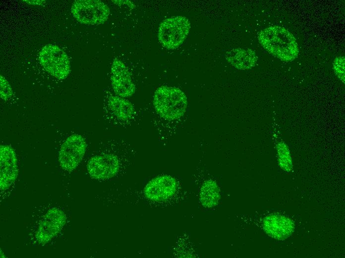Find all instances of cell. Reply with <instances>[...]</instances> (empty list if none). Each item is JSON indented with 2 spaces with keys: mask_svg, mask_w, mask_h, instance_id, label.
<instances>
[{
  "mask_svg": "<svg viewBox=\"0 0 345 258\" xmlns=\"http://www.w3.org/2000/svg\"><path fill=\"white\" fill-rule=\"evenodd\" d=\"M258 38L266 50L283 61H292L297 57L299 49L296 40L283 27H267L259 33Z\"/></svg>",
  "mask_w": 345,
  "mask_h": 258,
  "instance_id": "obj_1",
  "label": "cell"
},
{
  "mask_svg": "<svg viewBox=\"0 0 345 258\" xmlns=\"http://www.w3.org/2000/svg\"><path fill=\"white\" fill-rule=\"evenodd\" d=\"M153 104L157 113L169 121L177 120L186 112L187 100L185 94L179 88L162 86L155 91Z\"/></svg>",
  "mask_w": 345,
  "mask_h": 258,
  "instance_id": "obj_2",
  "label": "cell"
},
{
  "mask_svg": "<svg viewBox=\"0 0 345 258\" xmlns=\"http://www.w3.org/2000/svg\"><path fill=\"white\" fill-rule=\"evenodd\" d=\"M190 28L188 19L182 16H173L163 20L158 31L160 43L168 49L178 47L185 39Z\"/></svg>",
  "mask_w": 345,
  "mask_h": 258,
  "instance_id": "obj_3",
  "label": "cell"
},
{
  "mask_svg": "<svg viewBox=\"0 0 345 258\" xmlns=\"http://www.w3.org/2000/svg\"><path fill=\"white\" fill-rule=\"evenodd\" d=\"M39 60L44 69L53 76L65 79L70 72V64L66 53L56 45L47 44L39 52Z\"/></svg>",
  "mask_w": 345,
  "mask_h": 258,
  "instance_id": "obj_4",
  "label": "cell"
},
{
  "mask_svg": "<svg viewBox=\"0 0 345 258\" xmlns=\"http://www.w3.org/2000/svg\"><path fill=\"white\" fill-rule=\"evenodd\" d=\"M74 17L80 23L87 25H98L108 18L110 9L103 2L97 0H78L71 8Z\"/></svg>",
  "mask_w": 345,
  "mask_h": 258,
  "instance_id": "obj_5",
  "label": "cell"
},
{
  "mask_svg": "<svg viewBox=\"0 0 345 258\" xmlns=\"http://www.w3.org/2000/svg\"><path fill=\"white\" fill-rule=\"evenodd\" d=\"M87 144L80 134L69 136L61 145L59 152L58 160L61 168L67 171L74 170L82 160Z\"/></svg>",
  "mask_w": 345,
  "mask_h": 258,
  "instance_id": "obj_6",
  "label": "cell"
},
{
  "mask_svg": "<svg viewBox=\"0 0 345 258\" xmlns=\"http://www.w3.org/2000/svg\"><path fill=\"white\" fill-rule=\"evenodd\" d=\"M66 221V215L61 210L53 208L44 216L36 234L38 242L48 243L60 232Z\"/></svg>",
  "mask_w": 345,
  "mask_h": 258,
  "instance_id": "obj_7",
  "label": "cell"
},
{
  "mask_svg": "<svg viewBox=\"0 0 345 258\" xmlns=\"http://www.w3.org/2000/svg\"><path fill=\"white\" fill-rule=\"evenodd\" d=\"M87 168L92 178L97 180L107 179L117 173L119 161L117 156L112 154L96 155L89 160Z\"/></svg>",
  "mask_w": 345,
  "mask_h": 258,
  "instance_id": "obj_8",
  "label": "cell"
},
{
  "mask_svg": "<svg viewBox=\"0 0 345 258\" xmlns=\"http://www.w3.org/2000/svg\"><path fill=\"white\" fill-rule=\"evenodd\" d=\"M0 188L5 190L15 182L18 172L16 155L10 146H0Z\"/></svg>",
  "mask_w": 345,
  "mask_h": 258,
  "instance_id": "obj_9",
  "label": "cell"
},
{
  "mask_svg": "<svg viewBox=\"0 0 345 258\" xmlns=\"http://www.w3.org/2000/svg\"><path fill=\"white\" fill-rule=\"evenodd\" d=\"M112 86L115 93L121 97H128L135 92V86L130 72L120 60L115 59L111 68Z\"/></svg>",
  "mask_w": 345,
  "mask_h": 258,
  "instance_id": "obj_10",
  "label": "cell"
},
{
  "mask_svg": "<svg viewBox=\"0 0 345 258\" xmlns=\"http://www.w3.org/2000/svg\"><path fill=\"white\" fill-rule=\"evenodd\" d=\"M177 183L168 175L158 176L150 181L144 188V194L150 200L163 201L172 196L176 192Z\"/></svg>",
  "mask_w": 345,
  "mask_h": 258,
  "instance_id": "obj_11",
  "label": "cell"
},
{
  "mask_svg": "<svg viewBox=\"0 0 345 258\" xmlns=\"http://www.w3.org/2000/svg\"><path fill=\"white\" fill-rule=\"evenodd\" d=\"M263 227L265 232L277 240H284L293 231L294 225L288 218L284 216L272 214L266 216L263 221Z\"/></svg>",
  "mask_w": 345,
  "mask_h": 258,
  "instance_id": "obj_12",
  "label": "cell"
},
{
  "mask_svg": "<svg viewBox=\"0 0 345 258\" xmlns=\"http://www.w3.org/2000/svg\"><path fill=\"white\" fill-rule=\"evenodd\" d=\"M108 107L118 124L125 125L131 122L135 111L132 103L117 96H113L108 100Z\"/></svg>",
  "mask_w": 345,
  "mask_h": 258,
  "instance_id": "obj_13",
  "label": "cell"
},
{
  "mask_svg": "<svg viewBox=\"0 0 345 258\" xmlns=\"http://www.w3.org/2000/svg\"><path fill=\"white\" fill-rule=\"evenodd\" d=\"M226 59L235 68L245 70L254 67L257 57L254 51L249 49L235 48L228 51Z\"/></svg>",
  "mask_w": 345,
  "mask_h": 258,
  "instance_id": "obj_14",
  "label": "cell"
},
{
  "mask_svg": "<svg viewBox=\"0 0 345 258\" xmlns=\"http://www.w3.org/2000/svg\"><path fill=\"white\" fill-rule=\"evenodd\" d=\"M220 198V189L216 182L211 180L206 181L200 190V200L202 205L206 208L214 207L218 203Z\"/></svg>",
  "mask_w": 345,
  "mask_h": 258,
  "instance_id": "obj_15",
  "label": "cell"
},
{
  "mask_svg": "<svg viewBox=\"0 0 345 258\" xmlns=\"http://www.w3.org/2000/svg\"><path fill=\"white\" fill-rule=\"evenodd\" d=\"M276 148L279 165L283 170L289 172L292 168V163L288 147L284 141L281 140L277 142Z\"/></svg>",
  "mask_w": 345,
  "mask_h": 258,
  "instance_id": "obj_16",
  "label": "cell"
},
{
  "mask_svg": "<svg viewBox=\"0 0 345 258\" xmlns=\"http://www.w3.org/2000/svg\"><path fill=\"white\" fill-rule=\"evenodd\" d=\"M333 64L336 75L343 82L345 83V57L343 56L336 57Z\"/></svg>",
  "mask_w": 345,
  "mask_h": 258,
  "instance_id": "obj_17",
  "label": "cell"
},
{
  "mask_svg": "<svg viewBox=\"0 0 345 258\" xmlns=\"http://www.w3.org/2000/svg\"><path fill=\"white\" fill-rule=\"evenodd\" d=\"M0 97L3 100L6 101L9 99L13 95L12 88L6 78L0 75Z\"/></svg>",
  "mask_w": 345,
  "mask_h": 258,
  "instance_id": "obj_18",
  "label": "cell"
},
{
  "mask_svg": "<svg viewBox=\"0 0 345 258\" xmlns=\"http://www.w3.org/2000/svg\"><path fill=\"white\" fill-rule=\"evenodd\" d=\"M23 1H25V2H26V3H28V4H29L33 5H42V4H43L44 3H45V1H46L44 0H23Z\"/></svg>",
  "mask_w": 345,
  "mask_h": 258,
  "instance_id": "obj_19",
  "label": "cell"
}]
</instances>
